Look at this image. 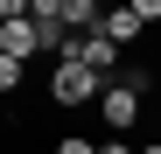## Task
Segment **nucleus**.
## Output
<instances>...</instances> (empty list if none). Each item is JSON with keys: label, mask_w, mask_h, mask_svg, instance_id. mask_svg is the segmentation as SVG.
<instances>
[{"label": "nucleus", "mask_w": 161, "mask_h": 154, "mask_svg": "<svg viewBox=\"0 0 161 154\" xmlns=\"http://www.w3.org/2000/svg\"><path fill=\"white\" fill-rule=\"evenodd\" d=\"M56 154H98V140H84V133H63V140H56Z\"/></svg>", "instance_id": "obj_6"}, {"label": "nucleus", "mask_w": 161, "mask_h": 154, "mask_svg": "<svg viewBox=\"0 0 161 154\" xmlns=\"http://www.w3.org/2000/svg\"><path fill=\"white\" fill-rule=\"evenodd\" d=\"M140 154H161V140H147V147H140Z\"/></svg>", "instance_id": "obj_9"}, {"label": "nucleus", "mask_w": 161, "mask_h": 154, "mask_svg": "<svg viewBox=\"0 0 161 154\" xmlns=\"http://www.w3.org/2000/svg\"><path fill=\"white\" fill-rule=\"evenodd\" d=\"M154 98H161V84H154Z\"/></svg>", "instance_id": "obj_10"}, {"label": "nucleus", "mask_w": 161, "mask_h": 154, "mask_svg": "<svg viewBox=\"0 0 161 154\" xmlns=\"http://www.w3.org/2000/svg\"><path fill=\"white\" fill-rule=\"evenodd\" d=\"M63 63H84L91 77H119V42L112 35H70L63 42Z\"/></svg>", "instance_id": "obj_3"}, {"label": "nucleus", "mask_w": 161, "mask_h": 154, "mask_svg": "<svg viewBox=\"0 0 161 154\" xmlns=\"http://www.w3.org/2000/svg\"><path fill=\"white\" fill-rule=\"evenodd\" d=\"M0 56L28 63V56H35V21H0Z\"/></svg>", "instance_id": "obj_5"}, {"label": "nucleus", "mask_w": 161, "mask_h": 154, "mask_svg": "<svg viewBox=\"0 0 161 154\" xmlns=\"http://www.w3.org/2000/svg\"><path fill=\"white\" fill-rule=\"evenodd\" d=\"M98 119H105V133H133V119H140V77H105V91H98Z\"/></svg>", "instance_id": "obj_1"}, {"label": "nucleus", "mask_w": 161, "mask_h": 154, "mask_svg": "<svg viewBox=\"0 0 161 154\" xmlns=\"http://www.w3.org/2000/svg\"><path fill=\"white\" fill-rule=\"evenodd\" d=\"M140 28H147V21L133 14V0H126V7H105V21H98V35H112L119 49H126V42H140Z\"/></svg>", "instance_id": "obj_4"}, {"label": "nucleus", "mask_w": 161, "mask_h": 154, "mask_svg": "<svg viewBox=\"0 0 161 154\" xmlns=\"http://www.w3.org/2000/svg\"><path fill=\"white\" fill-rule=\"evenodd\" d=\"M98 154H140V147H126V140H98Z\"/></svg>", "instance_id": "obj_8"}, {"label": "nucleus", "mask_w": 161, "mask_h": 154, "mask_svg": "<svg viewBox=\"0 0 161 154\" xmlns=\"http://www.w3.org/2000/svg\"><path fill=\"white\" fill-rule=\"evenodd\" d=\"M98 91H105V77H91L84 63H63L56 56V70H49V98H56V105H91Z\"/></svg>", "instance_id": "obj_2"}, {"label": "nucleus", "mask_w": 161, "mask_h": 154, "mask_svg": "<svg viewBox=\"0 0 161 154\" xmlns=\"http://www.w3.org/2000/svg\"><path fill=\"white\" fill-rule=\"evenodd\" d=\"M14 84H21V63H14V56H0V91H14Z\"/></svg>", "instance_id": "obj_7"}]
</instances>
